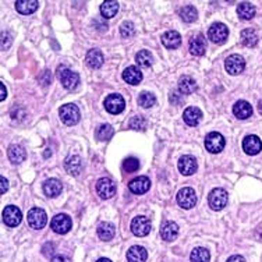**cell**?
I'll return each instance as SVG.
<instances>
[{"instance_id":"26","label":"cell","mask_w":262,"mask_h":262,"mask_svg":"<svg viewBox=\"0 0 262 262\" xmlns=\"http://www.w3.org/2000/svg\"><path fill=\"white\" fill-rule=\"evenodd\" d=\"M62 190H63V186L57 179H49L44 183V192L48 197H52V198L57 197Z\"/></svg>"},{"instance_id":"23","label":"cell","mask_w":262,"mask_h":262,"mask_svg":"<svg viewBox=\"0 0 262 262\" xmlns=\"http://www.w3.org/2000/svg\"><path fill=\"white\" fill-rule=\"evenodd\" d=\"M183 119H184V121H186L189 126H197L199 121H201V119H202V112H201L198 108L191 106V108H187L184 110Z\"/></svg>"},{"instance_id":"3","label":"cell","mask_w":262,"mask_h":262,"mask_svg":"<svg viewBox=\"0 0 262 262\" xmlns=\"http://www.w3.org/2000/svg\"><path fill=\"white\" fill-rule=\"evenodd\" d=\"M208 36L214 44L222 45L226 42L227 36H229V28L223 23H215L209 28Z\"/></svg>"},{"instance_id":"33","label":"cell","mask_w":262,"mask_h":262,"mask_svg":"<svg viewBox=\"0 0 262 262\" xmlns=\"http://www.w3.org/2000/svg\"><path fill=\"white\" fill-rule=\"evenodd\" d=\"M241 42L243 45L247 46V48H254V46L258 44V35L257 32L251 29V28H247L241 32Z\"/></svg>"},{"instance_id":"18","label":"cell","mask_w":262,"mask_h":262,"mask_svg":"<svg viewBox=\"0 0 262 262\" xmlns=\"http://www.w3.org/2000/svg\"><path fill=\"white\" fill-rule=\"evenodd\" d=\"M207 50V39L202 34L195 35L190 41V52L194 56H202Z\"/></svg>"},{"instance_id":"5","label":"cell","mask_w":262,"mask_h":262,"mask_svg":"<svg viewBox=\"0 0 262 262\" xmlns=\"http://www.w3.org/2000/svg\"><path fill=\"white\" fill-rule=\"evenodd\" d=\"M59 80L66 90L72 91L77 88V85L80 82V77L77 72L71 71L66 67H62V69H59Z\"/></svg>"},{"instance_id":"13","label":"cell","mask_w":262,"mask_h":262,"mask_svg":"<svg viewBox=\"0 0 262 262\" xmlns=\"http://www.w3.org/2000/svg\"><path fill=\"white\" fill-rule=\"evenodd\" d=\"M226 70L229 74L232 75H238L240 72H243L245 67V62L244 59L238 54H232L229 56L226 59Z\"/></svg>"},{"instance_id":"19","label":"cell","mask_w":262,"mask_h":262,"mask_svg":"<svg viewBox=\"0 0 262 262\" xmlns=\"http://www.w3.org/2000/svg\"><path fill=\"white\" fill-rule=\"evenodd\" d=\"M148 258V253L144 247L140 245H133L127 251V261L128 262H145Z\"/></svg>"},{"instance_id":"31","label":"cell","mask_w":262,"mask_h":262,"mask_svg":"<svg viewBox=\"0 0 262 262\" xmlns=\"http://www.w3.org/2000/svg\"><path fill=\"white\" fill-rule=\"evenodd\" d=\"M119 11V3L118 1H103L100 6V14L103 18H113Z\"/></svg>"},{"instance_id":"1","label":"cell","mask_w":262,"mask_h":262,"mask_svg":"<svg viewBox=\"0 0 262 262\" xmlns=\"http://www.w3.org/2000/svg\"><path fill=\"white\" fill-rule=\"evenodd\" d=\"M59 115H60L62 121L67 126H74L80 120V110L74 103H67V105L62 106L59 110Z\"/></svg>"},{"instance_id":"39","label":"cell","mask_w":262,"mask_h":262,"mask_svg":"<svg viewBox=\"0 0 262 262\" xmlns=\"http://www.w3.org/2000/svg\"><path fill=\"white\" fill-rule=\"evenodd\" d=\"M140 169V161L137 158H127L123 162V170L127 173L137 172Z\"/></svg>"},{"instance_id":"48","label":"cell","mask_w":262,"mask_h":262,"mask_svg":"<svg viewBox=\"0 0 262 262\" xmlns=\"http://www.w3.org/2000/svg\"><path fill=\"white\" fill-rule=\"evenodd\" d=\"M96 262H112L110 260H108V258H100V260H98Z\"/></svg>"},{"instance_id":"36","label":"cell","mask_w":262,"mask_h":262,"mask_svg":"<svg viewBox=\"0 0 262 262\" xmlns=\"http://www.w3.org/2000/svg\"><path fill=\"white\" fill-rule=\"evenodd\" d=\"M155 103H156V98H155L154 94H151V92H141L140 94V96H138V105L140 106L148 109L152 108Z\"/></svg>"},{"instance_id":"11","label":"cell","mask_w":262,"mask_h":262,"mask_svg":"<svg viewBox=\"0 0 262 262\" xmlns=\"http://www.w3.org/2000/svg\"><path fill=\"white\" fill-rule=\"evenodd\" d=\"M131 232L138 237H144L151 232V220L145 216H137L131 222Z\"/></svg>"},{"instance_id":"14","label":"cell","mask_w":262,"mask_h":262,"mask_svg":"<svg viewBox=\"0 0 262 262\" xmlns=\"http://www.w3.org/2000/svg\"><path fill=\"white\" fill-rule=\"evenodd\" d=\"M177 166H179L180 173H183L184 176H191V174H194V173L197 172V167H198L195 158L191 156V155H184V156H181Z\"/></svg>"},{"instance_id":"37","label":"cell","mask_w":262,"mask_h":262,"mask_svg":"<svg viewBox=\"0 0 262 262\" xmlns=\"http://www.w3.org/2000/svg\"><path fill=\"white\" fill-rule=\"evenodd\" d=\"M115 134V130L110 124H102V126L96 130V138L99 141H109Z\"/></svg>"},{"instance_id":"44","label":"cell","mask_w":262,"mask_h":262,"mask_svg":"<svg viewBox=\"0 0 262 262\" xmlns=\"http://www.w3.org/2000/svg\"><path fill=\"white\" fill-rule=\"evenodd\" d=\"M0 181H1V190H0V192H1V194H4V192L7 191V189H9V181L6 180L4 177H1Z\"/></svg>"},{"instance_id":"12","label":"cell","mask_w":262,"mask_h":262,"mask_svg":"<svg viewBox=\"0 0 262 262\" xmlns=\"http://www.w3.org/2000/svg\"><path fill=\"white\" fill-rule=\"evenodd\" d=\"M21 219H23V215H21V211L14 207V205H9L6 207L4 211H3V222L10 227H16L21 223Z\"/></svg>"},{"instance_id":"8","label":"cell","mask_w":262,"mask_h":262,"mask_svg":"<svg viewBox=\"0 0 262 262\" xmlns=\"http://www.w3.org/2000/svg\"><path fill=\"white\" fill-rule=\"evenodd\" d=\"M28 225L32 229H44L48 222L46 212L41 208H32L28 212Z\"/></svg>"},{"instance_id":"47","label":"cell","mask_w":262,"mask_h":262,"mask_svg":"<svg viewBox=\"0 0 262 262\" xmlns=\"http://www.w3.org/2000/svg\"><path fill=\"white\" fill-rule=\"evenodd\" d=\"M227 262H245V260L243 257H240V255H233V257H230Z\"/></svg>"},{"instance_id":"41","label":"cell","mask_w":262,"mask_h":262,"mask_svg":"<svg viewBox=\"0 0 262 262\" xmlns=\"http://www.w3.org/2000/svg\"><path fill=\"white\" fill-rule=\"evenodd\" d=\"M130 127H131V128H134V130H145V127H146V121L144 120V118H141V116H136V118L131 119V121H130Z\"/></svg>"},{"instance_id":"32","label":"cell","mask_w":262,"mask_h":262,"mask_svg":"<svg viewBox=\"0 0 262 262\" xmlns=\"http://www.w3.org/2000/svg\"><path fill=\"white\" fill-rule=\"evenodd\" d=\"M237 13H238V16L241 20H251L255 16V7H254V4L251 3H240L238 4V7H237Z\"/></svg>"},{"instance_id":"22","label":"cell","mask_w":262,"mask_h":262,"mask_svg":"<svg viewBox=\"0 0 262 262\" xmlns=\"http://www.w3.org/2000/svg\"><path fill=\"white\" fill-rule=\"evenodd\" d=\"M123 80L130 85H137L143 80V72L140 71L136 66H130L123 72Z\"/></svg>"},{"instance_id":"27","label":"cell","mask_w":262,"mask_h":262,"mask_svg":"<svg viewBox=\"0 0 262 262\" xmlns=\"http://www.w3.org/2000/svg\"><path fill=\"white\" fill-rule=\"evenodd\" d=\"M179 235V226L174 222H166L161 229V236L165 241H173Z\"/></svg>"},{"instance_id":"24","label":"cell","mask_w":262,"mask_h":262,"mask_svg":"<svg viewBox=\"0 0 262 262\" xmlns=\"http://www.w3.org/2000/svg\"><path fill=\"white\" fill-rule=\"evenodd\" d=\"M179 91L183 95H190L197 91V82L190 75H183L179 80Z\"/></svg>"},{"instance_id":"49","label":"cell","mask_w":262,"mask_h":262,"mask_svg":"<svg viewBox=\"0 0 262 262\" xmlns=\"http://www.w3.org/2000/svg\"><path fill=\"white\" fill-rule=\"evenodd\" d=\"M258 110H260V113L262 115V100H260V103H258Z\"/></svg>"},{"instance_id":"4","label":"cell","mask_w":262,"mask_h":262,"mask_svg":"<svg viewBox=\"0 0 262 262\" xmlns=\"http://www.w3.org/2000/svg\"><path fill=\"white\" fill-rule=\"evenodd\" d=\"M71 226V217L69 216V215H66V214L56 215V216L52 219V222H50V227L53 229V232L54 233H57V235H66V233H69Z\"/></svg>"},{"instance_id":"35","label":"cell","mask_w":262,"mask_h":262,"mask_svg":"<svg viewBox=\"0 0 262 262\" xmlns=\"http://www.w3.org/2000/svg\"><path fill=\"white\" fill-rule=\"evenodd\" d=\"M191 262H209L211 260V254L207 248H202V247H198V248H194L192 253L190 255Z\"/></svg>"},{"instance_id":"45","label":"cell","mask_w":262,"mask_h":262,"mask_svg":"<svg viewBox=\"0 0 262 262\" xmlns=\"http://www.w3.org/2000/svg\"><path fill=\"white\" fill-rule=\"evenodd\" d=\"M50 262H70V260L67 257H64V255H56Z\"/></svg>"},{"instance_id":"43","label":"cell","mask_w":262,"mask_h":262,"mask_svg":"<svg viewBox=\"0 0 262 262\" xmlns=\"http://www.w3.org/2000/svg\"><path fill=\"white\" fill-rule=\"evenodd\" d=\"M169 99L172 102L173 105H181L183 103V95H180L179 92H170V96H169Z\"/></svg>"},{"instance_id":"9","label":"cell","mask_w":262,"mask_h":262,"mask_svg":"<svg viewBox=\"0 0 262 262\" xmlns=\"http://www.w3.org/2000/svg\"><path fill=\"white\" fill-rule=\"evenodd\" d=\"M124 106H126V102L123 99V96L119 95V94H110L108 98L105 99V108L112 115L121 113L124 110Z\"/></svg>"},{"instance_id":"7","label":"cell","mask_w":262,"mask_h":262,"mask_svg":"<svg viewBox=\"0 0 262 262\" xmlns=\"http://www.w3.org/2000/svg\"><path fill=\"white\" fill-rule=\"evenodd\" d=\"M177 202L181 208L184 209H191L192 207H195L197 204V194L195 191L190 189V187H186V189H181L177 192Z\"/></svg>"},{"instance_id":"42","label":"cell","mask_w":262,"mask_h":262,"mask_svg":"<svg viewBox=\"0 0 262 262\" xmlns=\"http://www.w3.org/2000/svg\"><path fill=\"white\" fill-rule=\"evenodd\" d=\"M10 44H11V36H10L9 32H3L1 34V49L6 50L9 49Z\"/></svg>"},{"instance_id":"34","label":"cell","mask_w":262,"mask_h":262,"mask_svg":"<svg viewBox=\"0 0 262 262\" xmlns=\"http://www.w3.org/2000/svg\"><path fill=\"white\" fill-rule=\"evenodd\" d=\"M179 14H180V17L183 21H186V23H194L197 17H198V11L197 9L194 7V6H184V7H181L180 11H179Z\"/></svg>"},{"instance_id":"21","label":"cell","mask_w":262,"mask_h":262,"mask_svg":"<svg viewBox=\"0 0 262 262\" xmlns=\"http://www.w3.org/2000/svg\"><path fill=\"white\" fill-rule=\"evenodd\" d=\"M162 44L167 49H177L181 44V36L177 31H167L162 35Z\"/></svg>"},{"instance_id":"40","label":"cell","mask_w":262,"mask_h":262,"mask_svg":"<svg viewBox=\"0 0 262 262\" xmlns=\"http://www.w3.org/2000/svg\"><path fill=\"white\" fill-rule=\"evenodd\" d=\"M120 34L123 38H131L136 34V28H134V24L130 23V21H124L120 27Z\"/></svg>"},{"instance_id":"25","label":"cell","mask_w":262,"mask_h":262,"mask_svg":"<svg viewBox=\"0 0 262 262\" xmlns=\"http://www.w3.org/2000/svg\"><path fill=\"white\" fill-rule=\"evenodd\" d=\"M7 156H9V159L11 162L18 165V163L25 161L27 154H25V149L23 146H20V145H10L9 149H7Z\"/></svg>"},{"instance_id":"46","label":"cell","mask_w":262,"mask_h":262,"mask_svg":"<svg viewBox=\"0 0 262 262\" xmlns=\"http://www.w3.org/2000/svg\"><path fill=\"white\" fill-rule=\"evenodd\" d=\"M0 94H1V95H0V100L6 99V96H7V91L4 88V84H3V82L0 84Z\"/></svg>"},{"instance_id":"28","label":"cell","mask_w":262,"mask_h":262,"mask_svg":"<svg viewBox=\"0 0 262 262\" xmlns=\"http://www.w3.org/2000/svg\"><path fill=\"white\" fill-rule=\"evenodd\" d=\"M39 6V3L36 0H18L16 1V9L18 13L21 14H32L34 11H36Z\"/></svg>"},{"instance_id":"15","label":"cell","mask_w":262,"mask_h":262,"mask_svg":"<svg viewBox=\"0 0 262 262\" xmlns=\"http://www.w3.org/2000/svg\"><path fill=\"white\" fill-rule=\"evenodd\" d=\"M243 149L247 155H257L262 151V141L260 137L247 136L243 140Z\"/></svg>"},{"instance_id":"29","label":"cell","mask_w":262,"mask_h":262,"mask_svg":"<svg viewBox=\"0 0 262 262\" xmlns=\"http://www.w3.org/2000/svg\"><path fill=\"white\" fill-rule=\"evenodd\" d=\"M85 60H87V64L92 69H99L103 64V54L98 49H91L85 56Z\"/></svg>"},{"instance_id":"38","label":"cell","mask_w":262,"mask_h":262,"mask_svg":"<svg viewBox=\"0 0 262 262\" xmlns=\"http://www.w3.org/2000/svg\"><path fill=\"white\" fill-rule=\"evenodd\" d=\"M136 62L141 67H149L152 64V54L149 50H140L136 56Z\"/></svg>"},{"instance_id":"10","label":"cell","mask_w":262,"mask_h":262,"mask_svg":"<svg viewBox=\"0 0 262 262\" xmlns=\"http://www.w3.org/2000/svg\"><path fill=\"white\" fill-rule=\"evenodd\" d=\"M205 146L207 151L211 154H219L223 148H225V138L219 133H209L207 138H205Z\"/></svg>"},{"instance_id":"6","label":"cell","mask_w":262,"mask_h":262,"mask_svg":"<svg viewBox=\"0 0 262 262\" xmlns=\"http://www.w3.org/2000/svg\"><path fill=\"white\" fill-rule=\"evenodd\" d=\"M96 192L100 198L109 199L116 194V184L109 177H102L96 181Z\"/></svg>"},{"instance_id":"30","label":"cell","mask_w":262,"mask_h":262,"mask_svg":"<svg viewBox=\"0 0 262 262\" xmlns=\"http://www.w3.org/2000/svg\"><path fill=\"white\" fill-rule=\"evenodd\" d=\"M115 233H116V229L109 222H102L99 226H98V236L103 241L112 240L115 237Z\"/></svg>"},{"instance_id":"2","label":"cell","mask_w":262,"mask_h":262,"mask_svg":"<svg viewBox=\"0 0 262 262\" xmlns=\"http://www.w3.org/2000/svg\"><path fill=\"white\" fill-rule=\"evenodd\" d=\"M227 201H229V195L223 189H215L209 192V207L214 211H222L227 205Z\"/></svg>"},{"instance_id":"16","label":"cell","mask_w":262,"mask_h":262,"mask_svg":"<svg viewBox=\"0 0 262 262\" xmlns=\"http://www.w3.org/2000/svg\"><path fill=\"white\" fill-rule=\"evenodd\" d=\"M149 187H151V180L145 176L136 177L128 183V189L134 194H144L149 190Z\"/></svg>"},{"instance_id":"20","label":"cell","mask_w":262,"mask_h":262,"mask_svg":"<svg viewBox=\"0 0 262 262\" xmlns=\"http://www.w3.org/2000/svg\"><path fill=\"white\" fill-rule=\"evenodd\" d=\"M64 167H66V170L70 173L71 176H78L82 172L81 158L77 156V155L67 158L66 162H64Z\"/></svg>"},{"instance_id":"17","label":"cell","mask_w":262,"mask_h":262,"mask_svg":"<svg viewBox=\"0 0 262 262\" xmlns=\"http://www.w3.org/2000/svg\"><path fill=\"white\" fill-rule=\"evenodd\" d=\"M233 113L237 119L245 120V119L251 118L253 115V106L247 102V100H238L236 102L233 106Z\"/></svg>"}]
</instances>
